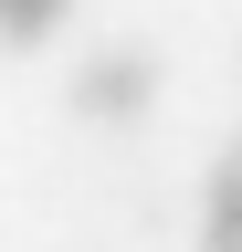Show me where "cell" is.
Segmentation results:
<instances>
[{
	"label": "cell",
	"instance_id": "4",
	"mask_svg": "<svg viewBox=\"0 0 242 252\" xmlns=\"http://www.w3.org/2000/svg\"><path fill=\"white\" fill-rule=\"evenodd\" d=\"M200 252H242V242H200Z\"/></svg>",
	"mask_w": 242,
	"mask_h": 252
},
{
	"label": "cell",
	"instance_id": "1",
	"mask_svg": "<svg viewBox=\"0 0 242 252\" xmlns=\"http://www.w3.org/2000/svg\"><path fill=\"white\" fill-rule=\"evenodd\" d=\"M64 105L84 126H137L147 105H158V53H147V42H95V53L74 63Z\"/></svg>",
	"mask_w": 242,
	"mask_h": 252
},
{
	"label": "cell",
	"instance_id": "2",
	"mask_svg": "<svg viewBox=\"0 0 242 252\" xmlns=\"http://www.w3.org/2000/svg\"><path fill=\"white\" fill-rule=\"evenodd\" d=\"M200 242H242V137L210 158V179H200Z\"/></svg>",
	"mask_w": 242,
	"mask_h": 252
},
{
	"label": "cell",
	"instance_id": "5",
	"mask_svg": "<svg viewBox=\"0 0 242 252\" xmlns=\"http://www.w3.org/2000/svg\"><path fill=\"white\" fill-rule=\"evenodd\" d=\"M232 63H242V53H232Z\"/></svg>",
	"mask_w": 242,
	"mask_h": 252
},
{
	"label": "cell",
	"instance_id": "3",
	"mask_svg": "<svg viewBox=\"0 0 242 252\" xmlns=\"http://www.w3.org/2000/svg\"><path fill=\"white\" fill-rule=\"evenodd\" d=\"M64 21H74V0H0V42L11 53H42Z\"/></svg>",
	"mask_w": 242,
	"mask_h": 252
}]
</instances>
